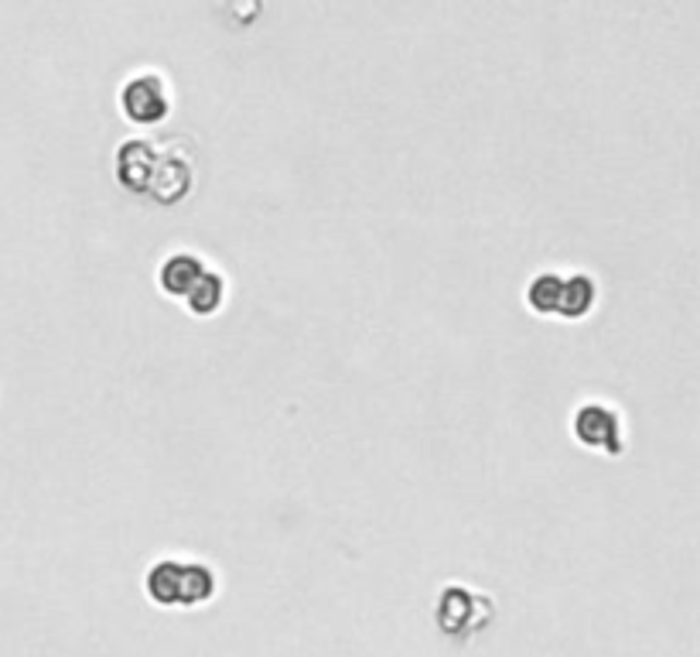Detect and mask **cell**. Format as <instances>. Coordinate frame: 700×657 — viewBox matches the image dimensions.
<instances>
[{
  "label": "cell",
  "mask_w": 700,
  "mask_h": 657,
  "mask_svg": "<svg viewBox=\"0 0 700 657\" xmlns=\"http://www.w3.org/2000/svg\"><path fill=\"white\" fill-rule=\"evenodd\" d=\"M599 306V282L584 271H570L564 274V288H560V301H557V319L567 322H581L594 312Z\"/></svg>",
  "instance_id": "52a82bcc"
},
{
  "label": "cell",
  "mask_w": 700,
  "mask_h": 657,
  "mask_svg": "<svg viewBox=\"0 0 700 657\" xmlns=\"http://www.w3.org/2000/svg\"><path fill=\"white\" fill-rule=\"evenodd\" d=\"M144 589L150 602L174 610V606H202L216 596V569L202 562L161 559L144 575Z\"/></svg>",
  "instance_id": "7a4b0ae2"
},
{
  "label": "cell",
  "mask_w": 700,
  "mask_h": 657,
  "mask_svg": "<svg viewBox=\"0 0 700 657\" xmlns=\"http://www.w3.org/2000/svg\"><path fill=\"white\" fill-rule=\"evenodd\" d=\"M485 610H488V599L461 586H448L437 599V623L445 626V634H472L482 623Z\"/></svg>",
  "instance_id": "5b68a950"
},
{
  "label": "cell",
  "mask_w": 700,
  "mask_h": 657,
  "mask_svg": "<svg viewBox=\"0 0 700 657\" xmlns=\"http://www.w3.org/2000/svg\"><path fill=\"white\" fill-rule=\"evenodd\" d=\"M117 182L158 206H174L195 186L192 141L181 134L123 141L117 147Z\"/></svg>",
  "instance_id": "6da1fadb"
},
{
  "label": "cell",
  "mask_w": 700,
  "mask_h": 657,
  "mask_svg": "<svg viewBox=\"0 0 700 657\" xmlns=\"http://www.w3.org/2000/svg\"><path fill=\"white\" fill-rule=\"evenodd\" d=\"M205 271H209V264H205L198 254H192V250H174V254H168L158 267V285L168 298L185 301L192 295V288L202 282Z\"/></svg>",
  "instance_id": "8992f818"
},
{
  "label": "cell",
  "mask_w": 700,
  "mask_h": 657,
  "mask_svg": "<svg viewBox=\"0 0 700 657\" xmlns=\"http://www.w3.org/2000/svg\"><path fill=\"white\" fill-rule=\"evenodd\" d=\"M570 432H575L578 445L602 452L608 459H618L626 452V421H621V411L608 401L578 404L575 418H570Z\"/></svg>",
  "instance_id": "3957f363"
},
{
  "label": "cell",
  "mask_w": 700,
  "mask_h": 657,
  "mask_svg": "<svg viewBox=\"0 0 700 657\" xmlns=\"http://www.w3.org/2000/svg\"><path fill=\"white\" fill-rule=\"evenodd\" d=\"M564 288V274L560 271H540L530 288H527V306L536 315H557V301Z\"/></svg>",
  "instance_id": "9c48e42d"
},
{
  "label": "cell",
  "mask_w": 700,
  "mask_h": 657,
  "mask_svg": "<svg viewBox=\"0 0 700 657\" xmlns=\"http://www.w3.org/2000/svg\"><path fill=\"white\" fill-rule=\"evenodd\" d=\"M222 306H226V277L216 267H209L202 274V282L192 288V295L185 298V309L205 319V315H216Z\"/></svg>",
  "instance_id": "ba28073f"
},
{
  "label": "cell",
  "mask_w": 700,
  "mask_h": 657,
  "mask_svg": "<svg viewBox=\"0 0 700 657\" xmlns=\"http://www.w3.org/2000/svg\"><path fill=\"white\" fill-rule=\"evenodd\" d=\"M120 110L123 117L137 123V128H154L171 110V93L161 72H137L120 89Z\"/></svg>",
  "instance_id": "277c9868"
}]
</instances>
